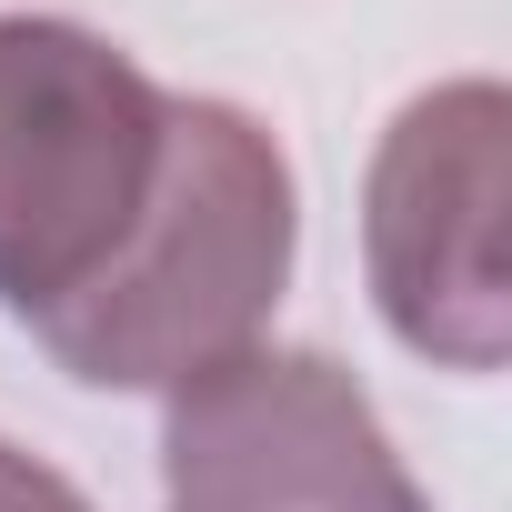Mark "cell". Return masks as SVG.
<instances>
[{"label":"cell","instance_id":"obj_1","mask_svg":"<svg viewBox=\"0 0 512 512\" xmlns=\"http://www.w3.org/2000/svg\"><path fill=\"white\" fill-rule=\"evenodd\" d=\"M292 251H302V201L282 141L241 101L171 91L151 201L71 302L31 312V332L91 392H181L272 332L292 292Z\"/></svg>","mask_w":512,"mask_h":512},{"label":"cell","instance_id":"obj_4","mask_svg":"<svg viewBox=\"0 0 512 512\" xmlns=\"http://www.w3.org/2000/svg\"><path fill=\"white\" fill-rule=\"evenodd\" d=\"M161 512H432L332 352L251 342L171 392Z\"/></svg>","mask_w":512,"mask_h":512},{"label":"cell","instance_id":"obj_2","mask_svg":"<svg viewBox=\"0 0 512 512\" xmlns=\"http://www.w3.org/2000/svg\"><path fill=\"white\" fill-rule=\"evenodd\" d=\"M171 91L81 21L0 11V302H71L161 171Z\"/></svg>","mask_w":512,"mask_h":512},{"label":"cell","instance_id":"obj_5","mask_svg":"<svg viewBox=\"0 0 512 512\" xmlns=\"http://www.w3.org/2000/svg\"><path fill=\"white\" fill-rule=\"evenodd\" d=\"M0 512H91L51 462H31L21 442H0Z\"/></svg>","mask_w":512,"mask_h":512},{"label":"cell","instance_id":"obj_3","mask_svg":"<svg viewBox=\"0 0 512 512\" xmlns=\"http://www.w3.org/2000/svg\"><path fill=\"white\" fill-rule=\"evenodd\" d=\"M502 201H512L502 81H442L392 111L362 181V262L392 342L442 372H502L512 352Z\"/></svg>","mask_w":512,"mask_h":512}]
</instances>
